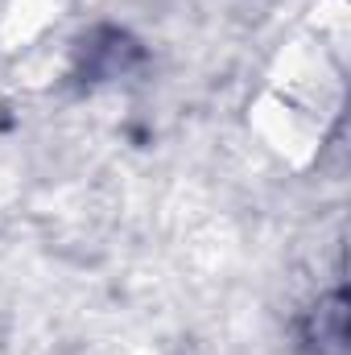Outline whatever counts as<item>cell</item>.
Wrapping results in <instances>:
<instances>
[{"mask_svg": "<svg viewBox=\"0 0 351 355\" xmlns=\"http://www.w3.org/2000/svg\"><path fill=\"white\" fill-rule=\"evenodd\" d=\"M302 347L306 355H348V293H323L310 314L302 318Z\"/></svg>", "mask_w": 351, "mask_h": 355, "instance_id": "obj_1", "label": "cell"}, {"mask_svg": "<svg viewBox=\"0 0 351 355\" xmlns=\"http://www.w3.org/2000/svg\"><path fill=\"white\" fill-rule=\"evenodd\" d=\"M79 54H83V75L91 79H120L128 67L141 62V46L120 29H95Z\"/></svg>", "mask_w": 351, "mask_h": 355, "instance_id": "obj_2", "label": "cell"}]
</instances>
